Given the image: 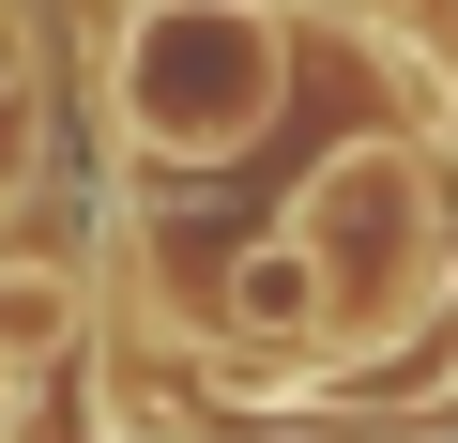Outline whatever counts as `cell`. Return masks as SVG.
<instances>
[{"label": "cell", "mask_w": 458, "mask_h": 443, "mask_svg": "<svg viewBox=\"0 0 458 443\" xmlns=\"http://www.w3.org/2000/svg\"><path fill=\"white\" fill-rule=\"evenodd\" d=\"M276 77H291V31L260 16V0H138V31H123V123H138V153H183V168H214V153H245L260 138V107H276Z\"/></svg>", "instance_id": "6da1fadb"}]
</instances>
